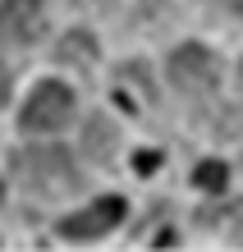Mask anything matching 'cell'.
Wrapping results in <instances>:
<instances>
[{
    "instance_id": "6da1fadb",
    "label": "cell",
    "mask_w": 243,
    "mask_h": 252,
    "mask_svg": "<svg viewBox=\"0 0 243 252\" xmlns=\"http://www.w3.org/2000/svg\"><path fill=\"white\" fill-rule=\"evenodd\" d=\"M14 174L23 188L41 192V197H60V192L78 188V170H73L69 152H60V147H23L14 156Z\"/></svg>"
},
{
    "instance_id": "7a4b0ae2",
    "label": "cell",
    "mask_w": 243,
    "mask_h": 252,
    "mask_svg": "<svg viewBox=\"0 0 243 252\" xmlns=\"http://www.w3.org/2000/svg\"><path fill=\"white\" fill-rule=\"evenodd\" d=\"M73 120V92L60 83H41L23 106V128L33 133H51V128H65Z\"/></svg>"
},
{
    "instance_id": "3957f363",
    "label": "cell",
    "mask_w": 243,
    "mask_h": 252,
    "mask_svg": "<svg viewBox=\"0 0 243 252\" xmlns=\"http://www.w3.org/2000/svg\"><path fill=\"white\" fill-rule=\"evenodd\" d=\"M119 220H124V202L119 197H101L97 206H87L78 216H65L60 220V234L73 243H87V239H101V234H110Z\"/></svg>"
},
{
    "instance_id": "277c9868",
    "label": "cell",
    "mask_w": 243,
    "mask_h": 252,
    "mask_svg": "<svg viewBox=\"0 0 243 252\" xmlns=\"http://www.w3.org/2000/svg\"><path fill=\"white\" fill-rule=\"evenodd\" d=\"M216 55L202 51V46H179L170 55V83L174 87H184V92H202V87H216Z\"/></svg>"
},
{
    "instance_id": "5b68a950",
    "label": "cell",
    "mask_w": 243,
    "mask_h": 252,
    "mask_svg": "<svg viewBox=\"0 0 243 252\" xmlns=\"http://www.w3.org/2000/svg\"><path fill=\"white\" fill-rule=\"evenodd\" d=\"M41 32V0H5L0 5V41H37Z\"/></svg>"
},
{
    "instance_id": "8992f818",
    "label": "cell",
    "mask_w": 243,
    "mask_h": 252,
    "mask_svg": "<svg viewBox=\"0 0 243 252\" xmlns=\"http://www.w3.org/2000/svg\"><path fill=\"white\" fill-rule=\"evenodd\" d=\"M60 60L65 64H87L92 60V37L87 32H69L65 41H60Z\"/></svg>"
},
{
    "instance_id": "52a82bcc",
    "label": "cell",
    "mask_w": 243,
    "mask_h": 252,
    "mask_svg": "<svg viewBox=\"0 0 243 252\" xmlns=\"http://www.w3.org/2000/svg\"><path fill=\"white\" fill-rule=\"evenodd\" d=\"M193 179H197V188H207V192H225V184H230V170H225L220 160H202Z\"/></svg>"
},
{
    "instance_id": "ba28073f",
    "label": "cell",
    "mask_w": 243,
    "mask_h": 252,
    "mask_svg": "<svg viewBox=\"0 0 243 252\" xmlns=\"http://www.w3.org/2000/svg\"><path fill=\"white\" fill-rule=\"evenodd\" d=\"M87 147H101V152H110V128H87Z\"/></svg>"
},
{
    "instance_id": "9c48e42d",
    "label": "cell",
    "mask_w": 243,
    "mask_h": 252,
    "mask_svg": "<svg viewBox=\"0 0 243 252\" xmlns=\"http://www.w3.org/2000/svg\"><path fill=\"white\" fill-rule=\"evenodd\" d=\"M133 160H138V170L147 174V170H156V160H161V156H156V152H138V156H133Z\"/></svg>"
},
{
    "instance_id": "30bf717a",
    "label": "cell",
    "mask_w": 243,
    "mask_h": 252,
    "mask_svg": "<svg viewBox=\"0 0 243 252\" xmlns=\"http://www.w3.org/2000/svg\"><path fill=\"white\" fill-rule=\"evenodd\" d=\"M5 96H9V73L0 69V101H5Z\"/></svg>"
},
{
    "instance_id": "8fae6325",
    "label": "cell",
    "mask_w": 243,
    "mask_h": 252,
    "mask_svg": "<svg viewBox=\"0 0 243 252\" xmlns=\"http://www.w3.org/2000/svg\"><path fill=\"white\" fill-rule=\"evenodd\" d=\"M239 78H243V69H239Z\"/></svg>"
}]
</instances>
